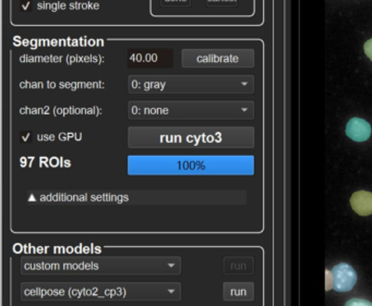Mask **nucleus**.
Wrapping results in <instances>:
<instances>
[{
	"label": "nucleus",
	"mask_w": 372,
	"mask_h": 306,
	"mask_svg": "<svg viewBox=\"0 0 372 306\" xmlns=\"http://www.w3.org/2000/svg\"><path fill=\"white\" fill-rule=\"evenodd\" d=\"M332 278H333V287L332 289L337 292H347L352 290L357 283V274L352 266L346 262H341L334 266L331 270Z\"/></svg>",
	"instance_id": "f257e3e1"
},
{
	"label": "nucleus",
	"mask_w": 372,
	"mask_h": 306,
	"mask_svg": "<svg viewBox=\"0 0 372 306\" xmlns=\"http://www.w3.org/2000/svg\"><path fill=\"white\" fill-rule=\"evenodd\" d=\"M346 135L355 142H364L371 135V126L362 118H353L346 126Z\"/></svg>",
	"instance_id": "f03ea898"
},
{
	"label": "nucleus",
	"mask_w": 372,
	"mask_h": 306,
	"mask_svg": "<svg viewBox=\"0 0 372 306\" xmlns=\"http://www.w3.org/2000/svg\"><path fill=\"white\" fill-rule=\"evenodd\" d=\"M351 206L360 216L372 215V193L368 191H357L351 198Z\"/></svg>",
	"instance_id": "7ed1b4c3"
},
{
	"label": "nucleus",
	"mask_w": 372,
	"mask_h": 306,
	"mask_svg": "<svg viewBox=\"0 0 372 306\" xmlns=\"http://www.w3.org/2000/svg\"><path fill=\"white\" fill-rule=\"evenodd\" d=\"M345 306H372V302L364 300V298H352L346 302Z\"/></svg>",
	"instance_id": "20e7f679"
},
{
	"label": "nucleus",
	"mask_w": 372,
	"mask_h": 306,
	"mask_svg": "<svg viewBox=\"0 0 372 306\" xmlns=\"http://www.w3.org/2000/svg\"><path fill=\"white\" fill-rule=\"evenodd\" d=\"M364 54L367 55L368 58L372 61V39L364 43Z\"/></svg>",
	"instance_id": "39448f33"
},
{
	"label": "nucleus",
	"mask_w": 372,
	"mask_h": 306,
	"mask_svg": "<svg viewBox=\"0 0 372 306\" xmlns=\"http://www.w3.org/2000/svg\"><path fill=\"white\" fill-rule=\"evenodd\" d=\"M326 290H330L333 287V278H332V273L330 270H326Z\"/></svg>",
	"instance_id": "423d86ee"
}]
</instances>
